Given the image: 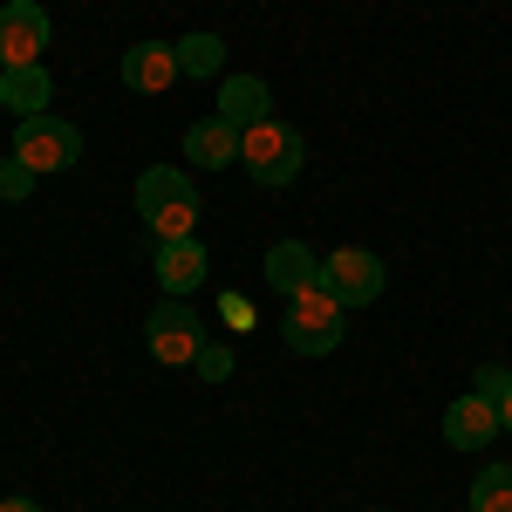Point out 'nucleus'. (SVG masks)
Listing matches in <instances>:
<instances>
[{"mask_svg":"<svg viewBox=\"0 0 512 512\" xmlns=\"http://www.w3.org/2000/svg\"><path fill=\"white\" fill-rule=\"evenodd\" d=\"M137 219L158 239H185L198 226V192L185 178V164H144L137 178Z\"/></svg>","mask_w":512,"mask_h":512,"instance_id":"f257e3e1","label":"nucleus"},{"mask_svg":"<svg viewBox=\"0 0 512 512\" xmlns=\"http://www.w3.org/2000/svg\"><path fill=\"white\" fill-rule=\"evenodd\" d=\"M342 328H349V308L328 294V287H301V294H287V315H280V335H287V349L294 355H335L342 349Z\"/></svg>","mask_w":512,"mask_h":512,"instance_id":"f03ea898","label":"nucleus"},{"mask_svg":"<svg viewBox=\"0 0 512 512\" xmlns=\"http://www.w3.org/2000/svg\"><path fill=\"white\" fill-rule=\"evenodd\" d=\"M239 164H246V178L253 185H294L301 178V164H308V144H301V130L294 123H253L246 137H239Z\"/></svg>","mask_w":512,"mask_h":512,"instance_id":"7ed1b4c3","label":"nucleus"},{"mask_svg":"<svg viewBox=\"0 0 512 512\" xmlns=\"http://www.w3.org/2000/svg\"><path fill=\"white\" fill-rule=\"evenodd\" d=\"M144 342H151V355H158L164 369H192L198 349H205V321L192 315V301L164 294L158 308L144 315Z\"/></svg>","mask_w":512,"mask_h":512,"instance_id":"20e7f679","label":"nucleus"},{"mask_svg":"<svg viewBox=\"0 0 512 512\" xmlns=\"http://www.w3.org/2000/svg\"><path fill=\"white\" fill-rule=\"evenodd\" d=\"M14 158L28 164V171H69V164L82 158V130L69 117H55V110H48V117H21L14 123Z\"/></svg>","mask_w":512,"mask_h":512,"instance_id":"39448f33","label":"nucleus"},{"mask_svg":"<svg viewBox=\"0 0 512 512\" xmlns=\"http://www.w3.org/2000/svg\"><path fill=\"white\" fill-rule=\"evenodd\" d=\"M48 41H55V21H48L41 0H7V7H0V69H28V62H41Z\"/></svg>","mask_w":512,"mask_h":512,"instance_id":"423d86ee","label":"nucleus"},{"mask_svg":"<svg viewBox=\"0 0 512 512\" xmlns=\"http://www.w3.org/2000/svg\"><path fill=\"white\" fill-rule=\"evenodd\" d=\"M321 287L355 315V308H369V301L383 294V260H376L369 246H335V253L321 260Z\"/></svg>","mask_w":512,"mask_h":512,"instance_id":"0eeeda50","label":"nucleus"},{"mask_svg":"<svg viewBox=\"0 0 512 512\" xmlns=\"http://www.w3.org/2000/svg\"><path fill=\"white\" fill-rule=\"evenodd\" d=\"M499 431H506V424H499V403L478 396V390H465L444 410V444H451V451H485Z\"/></svg>","mask_w":512,"mask_h":512,"instance_id":"6e6552de","label":"nucleus"},{"mask_svg":"<svg viewBox=\"0 0 512 512\" xmlns=\"http://www.w3.org/2000/svg\"><path fill=\"white\" fill-rule=\"evenodd\" d=\"M205 274H212V253H205L192 233H185V239H158V280H164V294L192 301L198 287H205Z\"/></svg>","mask_w":512,"mask_h":512,"instance_id":"1a4fd4ad","label":"nucleus"},{"mask_svg":"<svg viewBox=\"0 0 512 512\" xmlns=\"http://www.w3.org/2000/svg\"><path fill=\"white\" fill-rule=\"evenodd\" d=\"M178 82V41H137L123 55V89L130 96H164Z\"/></svg>","mask_w":512,"mask_h":512,"instance_id":"9d476101","label":"nucleus"},{"mask_svg":"<svg viewBox=\"0 0 512 512\" xmlns=\"http://www.w3.org/2000/svg\"><path fill=\"white\" fill-rule=\"evenodd\" d=\"M219 117H226L239 137H246L253 123L274 117V89H267L260 76H219Z\"/></svg>","mask_w":512,"mask_h":512,"instance_id":"9b49d317","label":"nucleus"},{"mask_svg":"<svg viewBox=\"0 0 512 512\" xmlns=\"http://www.w3.org/2000/svg\"><path fill=\"white\" fill-rule=\"evenodd\" d=\"M260 274H267V287L287 301V294H301V287H315V280H321V260L301 246V239H280V246H267Z\"/></svg>","mask_w":512,"mask_h":512,"instance_id":"f8f14e48","label":"nucleus"},{"mask_svg":"<svg viewBox=\"0 0 512 512\" xmlns=\"http://www.w3.org/2000/svg\"><path fill=\"white\" fill-rule=\"evenodd\" d=\"M185 164H198V171H226V164H239V130L226 117H205L185 130Z\"/></svg>","mask_w":512,"mask_h":512,"instance_id":"ddd939ff","label":"nucleus"},{"mask_svg":"<svg viewBox=\"0 0 512 512\" xmlns=\"http://www.w3.org/2000/svg\"><path fill=\"white\" fill-rule=\"evenodd\" d=\"M48 96H55V82H48L41 62H28V69H0V103L14 110V123L21 117H48Z\"/></svg>","mask_w":512,"mask_h":512,"instance_id":"4468645a","label":"nucleus"},{"mask_svg":"<svg viewBox=\"0 0 512 512\" xmlns=\"http://www.w3.org/2000/svg\"><path fill=\"white\" fill-rule=\"evenodd\" d=\"M178 76H198V82L226 76V41L219 35H185L178 41Z\"/></svg>","mask_w":512,"mask_h":512,"instance_id":"2eb2a0df","label":"nucleus"},{"mask_svg":"<svg viewBox=\"0 0 512 512\" xmlns=\"http://www.w3.org/2000/svg\"><path fill=\"white\" fill-rule=\"evenodd\" d=\"M472 512H512V465H485L472 478Z\"/></svg>","mask_w":512,"mask_h":512,"instance_id":"dca6fc26","label":"nucleus"},{"mask_svg":"<svg viewBox=\"0 0 512 512\" xmlns=\"http://www.w3.org/2000/svg\"><path fill=\"white\" fill-rule=\"evenodd\" d=\"M198 376H205V383H226V376H233V349H219V342H205V349H198V362H192Z\"/></svg>","mask_w":512,"mask_h":512,"instance_id":"f3484780","label":"nucleus"},{"mask_svg":"<svg viewBox=\"0 0 512 512\" xmlns=\"http://www.w3.org/2000/svg\"><path fill=\"white\" fill-rule=\"evenodd\" d=\"M28 192H35V171H28L21 158H7L0 164V198H28Z\"/></svg>","mask_w":512,"mask_h":512,"instance_id":"a211bd4d","label":"nucleus"},{"mask_svg":"<svg viewBox=\"0 0 512 512\" xmlns=\"http://www.w3.org/2000/svg\"><path fill=\"white\" fill-rule=\"evenodd\" d=\"M478 396H492V403H499V396L512 390V369H499V362H485V369H478V383H472Z\"/></svg>","mask_w":512,"mask_h":512,"instance_id":"6ab92c4d","label":"nucleus"},{"mask_svg":"<svg viewBox=\"0 0 512 512\" xmlns=\"http://www.w3.org/2000/svg\"><path fill=\"white\" fill-rule=\"evenodd\" d=\"M219 315H226V328H239V335H246V328H253V308H246V301H239V294H226V308H219Z\"/></svg>","mask_w":512,"mask_h":512,"instance_id":"aec40b11","label":"nucleus"},{"mask_svg":"<svg viewBox=\"0 0 512 512\" xmlns=\"http://www.w3.org/2000/svg\"><path fill=\"white\" fill-rule=\"evenodd\" d=\"M0 512H41L35 499H0Z\"/></svg>","mask_w":512,"mask_h":512,"instance_id":"412c9836","label":"nucleus"},{"mask_svg":"<svg viewBox=\"0 0 512 512\" xmlns=\"http://www.w3.org/2000/svg\"><path fill=\"white\" fill-rule=\"evenodd\" d=\"M499 424H506V431H512V390L499 396Z\"/></svg>","mask_w":512,"mask_h":512,"instance_id":"4be33fe9","label":"nucleus"}]
</instances>
